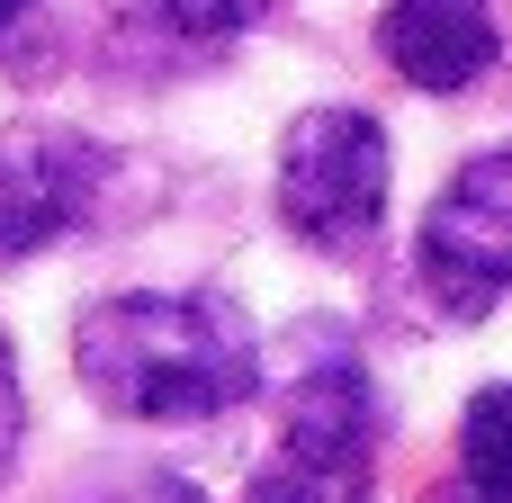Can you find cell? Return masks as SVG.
Segmentation results:
<instances>
[{
  "instance_id": "obj_1",
  "label": "cell",
  "mask_w": 512,
  "mask_h": 503,
  "mask_svg": "<svg viewBox=\"0 0 512 503\" xmlns=\"http://www.w3.org/2000/svg\"><path fill=\"white\" fill-rule=\"evenodd\" d=\"M72 378L117 423H216L261 396V333L207 288H126L72 324Z\"/></svg>"
},
{
  "instance_id": "obj_2",
  "label": "cell",
  "mask_w": 512,
  "mask_h": 503,
  "mask_svg": "<svg viewBox=\"0 0 512 503\" xmlns=\"http://www.w3.org/2000/svg\"><path fill=\"white\" fill-rule=\"evenodd\" d=\"M243 503H378V387L360 360H306L279 405V450Z\"/></svg>"
},
{
  "instance_id": "obj_3",
  "label": "cell",
  "mask_w": 512,
  "mask_h": 503,
  "mask_svg": "<svg viewBox=\"0 0 512 503\" xmlns=\"http://www.w3.org/2000/svg\"><path fill=\"white\" fill-rule=\"evenodd\" d=\"M387 126L369 108H306L279 135V225L324 252V261H360L387 225Z\"/></svg>"
},
{
  "instance_id": "obj_4",
  "label": "cell",
  "mask_w": 512,
  "mask_h": 503,
  "mask_svg": "<svg viewBox=\"0 0 512 503\" xmlns=\"http://www.w3.org/2000/svg\"><path fill=\"white\" fill-rule=\"evenodd\" d=\"M414 270L450 324H486L495 297H512V144L468 153L441 180V198L423 207V234H414Z\"/></svg>"
},
{
  "instance_id": "obj_5",
  "label": "cell",
  "mask_w": 512,
  "mask_h": 503,
  "mask_svg": "<svg viewBox=\"0 0 512 503\" xmlns=\"http://www.w3.org/2000/svg\"><path fill=\"white\" fill-rule=\"evenodd\" d=\"M117 189V153L81 126L18 117L0 126V261H36L72 243Z\"/></svg>"
},
{
  "instance_id": "obj_6",
  "label": "cell",
  "mask_w": 512,
  "mask_h": 503,
  "mask_svg": "<svg viewBox=\"0 0 512 503\" xmlns=\"http://www.w3.org/2000/svg\"><path fill=\"white\" fill-rule=\"evenodd\" d=\"M378 54H387L396 81L450 99V90L495 72L504 27H495V0H387L378 9Z\"/></svg>"
},
{
  "instance_id": "obj_7",
  "label": "cell",
  "mask_w": 512,
  "mask_h": 503,
  "mask_svg": "<svg viewBox=\"0 0 512 503\" xmlns=\"http://www.w3.org/2000/svg\"><path fill=\"white\" fill-rule=\"evenodd\" d=\"M99 18L135 72H198V63L234 54L270 18V0H99Z\"/></svg>"
},
{
  "instance_id": "obj_8",
  "label": "cell",
  "mask_w": 512,
  "mask_h": 503,
  "mask_svg": "<svg viewBox=\"0 0 512 503\" xmlns=\"http://www.w3.org/2000/svg\"><path fill=\"white\" fill-rule=\"evenodd\" d=\"M459 486L512 495V378L477 387L468 414H459Z\"/></svg>"
},
{
  "instance_id": "obj_9",
  "label": "cell",
  "mask_w": 512,
  "mask_h": 503,
  "mask_svg": "<svg viewBox=\"0 0 512 503\" xmlns=\"http://www.w3.org/2000/svg\"><path fill=\"white\" fill-rule=\"evenodd\" d=\"M81 503H207L189 477H171V468H135V477H108L99 495H81Z\"/></svg>"
},
{
  "instance_id": "obj_10",
  "label": "cell",
  "mask_w": 512,
  "mask_h": 503,
  "mask_svg": "<svg viewBox=\"0 0 512 503\" xmlns=\"http://www.w3.org/2000/svg\"><path fill=\"white\" fill-rule=\"evenodd\" d=\"M18 441H27V396H18V351L0 333V477L18 468Z\"/></svg>"
},
{
  "instance_id": "obj_11",
  "label": "cell",
  "mask_w": 512,
  "mask_h": 503,
  "mask_svg": "<svg viewBox=\"0 0 512 503\" xmlns=\"http://www.w3.org/2000/svg\"><path fill=\"white\" fill-rule=\"evenodd\" d=\"M36 27H45V0H0V63H27Z\"/></svg>"
},
{
  "instance_id": "obj_12",
  "label": "cell",
  "mask_w": 512,
  "mask_h": 503,
  "mask_svg": "<svg viewBox=\"0 0 512 503\" xmlns=\"http://www.w3.org/2000/svg\"><path fill=\"white\" fill-rule=\"evenodd\" d=\"M432 503H512V495H486V486H459V477H450V486H441Z\"/></svg>"
}]
</instances>
